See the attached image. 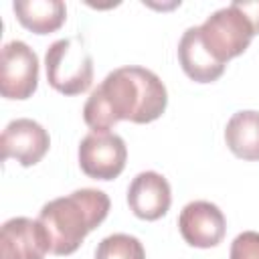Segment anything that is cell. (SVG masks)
I'll return each instance as SVG.
<instances>
[{"label":"cell","instance_id":"obj_12","mask_svg":"<svg viewBox=\"0 0 259 259\" xmlns=\"http://www.w3.org/2000/svg\"><path fill=\"white\" fill-rule=\"evenodd\" d=\"M12 10L18 22L34 34H51L67 18V6L61 0H16Z\"/></svg>","mask_w":259,"mask_h":259},{"label":"cell","instance_id":"obj_3","mask_svg":"<svg viewBox=\"0 0 259 259\" xmlns=\"http://www.w3.org/2000/svg\"><path fill=\"white\" fill-rule=\"evenodd\" d=\"M49 85L63 95H81L93 83V57L79 36L55 40L45 55Z\"/></svg>","mask_w":259,"mask_h":259},{"label":"cell","instance_id":"obj_15","mask_svg":"<svg viewBox=\"0 0 259 259\" xmlns=\"http://www.w3.org/2000/svg\"><path fill=\"white\" fill-rule=\"evenodd\" d=\"M229 259H259V233L243 231L231 243Z\"/></svg>","mask_w":259,"mask_h":259},{"label":"cell","instance_id":"obj_11","mask_svg":"<svg viewBox=\"0 0 259 259\" xmlns=\"http://www.w3.org/2000/svg\"><path fill=\"white\" fill-rule=\"evenodd\" d=\"M178 61L182 71L196 83H212L225 73V65H219L204 49L198 26H190L182 32L178 42Z\"/></svg>","mask_w":259,"mask_h":259},{"label":"cell","instance_id":"obj_2","mask_svg":"<svg viewBox=\"0 0 259 259\" xmlns=\"http://www.w3.org/2000/svg\"><path fill=\"white\" fill-rule=\"evenodd\" d=\"M111 200L103 190L79 188L67 196L49 200L38 214L51 237L53 255L75 253L83 239L109 214Z\"/></svg>","mask_w":259,"mask_h":259},{"label":"cell","instance_id":"obj_6","mask_svg":"<svg viewBox=\"0 0 259 259\" xmlns=\"http://www.w3.org/2000/svg\"><path fill=\"white\" fill-rule=\"evenodd\" d=\"M38 87V57L22 40L2 47L0 93L6 99H28Z\"/></svg>","mask_w":259,"mask_h":259},{"label":"cell","instance_id":"obj_10","mask_svg":"<svg viewBox=\"0 0 259 259\" xmlns=\"http://www.w3.org/2000/svg\"><path fill=\"white\" fill-rule=\"evenodd\" d=\"M127 204L130 210L142 221L162 219L172 204L168 180L154 170L140 172L127 188Z\"/></svg>","mask_w":259,"mask_h":259},{"label":"cell","instance_id":"obj_16","mask_svg":"<svg viewBox=\"0 0 259 259\" xmlns=\"http://www.w3.org/2000/svg\"><path fill=\"white\" fill-rule=\"evenodd\" d=\"M237 6L247 14V18L251 20L253 28H255V34H259V0H235Z\"/></svg>","mask_w":259,"mask_h":259},{"label":"cell","instance_id":"obj_7","mask_svg":"<svg viewBox=\"0 0 259 259\" xmlns=\"http://www.w3.org/2000/svg\"><path fill=\"white\" fill-rule=\"evenodd\" d=\"M51 247L49 231L38 219L14 217L0 229V259H45Z\"/></svg>","mask_w":259,"mask_h":259},{"label":"cell","instance_id":"obj_1","mask_svg":"<svg viewBox=\"0 0 259 259\" xmlns=\"http://www.w3.org/2000/svg\"><path fill=\"white\" fill-rule=\"evenodd\" d=\"M168 105L162 79L138 65L113 69L91 91L83 105V119L93 132H109L119 121L150 123Z\"/></svg>","mask_w":259,"mask_h":259},{"label":"cell","instance_id":"obj_14","mask_svg":"<svg viewBox=\"0 0 259 259\" xmlns=\"http://www.w3.org/2000/svg\"><path fill=\"white\" fill-rule=\"evenodd\" d=\"M95 259H146V251L138 237L127 233H113L99 241Z\"/></svg>","mask_w":259,"mask_h":259},{"label":"cell","instance_id":"obj_9","mask_svg":"<svg viewBox=\"0 0 259 259\" xmlns=\"http://www.w3.org/2000/svg\"><path fill=\"white\" fill-rule=\"evenodd\" d=\"M2 160L14 158L20 166H34L38 164L51 148L49 132L34 119L18 117L12 119L0 138Z\"/></svg>","mask_w":259,"mask_h":259},{"label":"cell","instance_id":"obj_5","mask_svg":"<svg viewBox=\"0 0 259 259\" xmlns=\"http://www.w3.org/2000/svg\"><path fill=\"white\" fill-rule=\"evenodd\" d=\"M125 160V142L113 132H91L79 144V166L89 178L113 180L123 172Z\"/></svg>","mask_w":259,"mask_h":259},{"label":"cell","instance_id":"obj_13","mask_svg":"<svg viewBox=\"0 0 259 259\" xmlns=\"http://www.w3.org/2000/svg\"><path fill=\"white\" fill-rule=\"evenodd\" d=\"M227 148L241 160H259V111L245 109L231 115L225 127Z\"/></svg>","mask_w":259,"mask_h":259},{"label":"cell","instance_id":"obj_4","mask_svg":"<svg viewBox=\"0 0 259 259\" xmlns=\"http://www.w3.org/2000/svg\"><path fill=\"white\" fill-rule=\"evenodd\" d=\"M198 34L208 55L219 65H227V61L247 51L255 36V28L237 2H231L225 8L214 10L198 26Z\"/></svg>","mask_w":259,"mask_h":259},{"label":"cell","instance_id":"obj_8","mask_svg":"<svg viewBox=\"0 0 259 259\" xmlns=\"http://www.w3.org/2000/svg\"><path fill=\"white\" fill-rule=\"evenodd\" d=\"M178 229L190 247L210 249L225 239L227 219L217 204L208 200H192L180 210Z\"/></svg>","mask_w":259,"mask_h":259}]
</instances>
